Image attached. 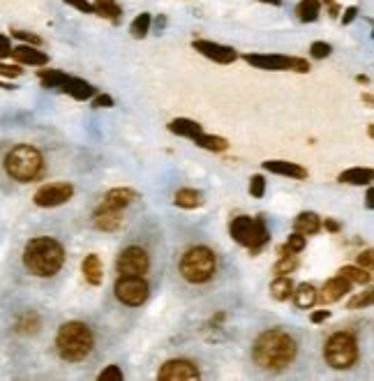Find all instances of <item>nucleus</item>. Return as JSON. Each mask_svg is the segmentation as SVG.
I'll list each match as a JSON object with an SVG mask.
<instances>
[{
	"instance_id": "obj_1",
	"label": "nucleus",
	"mask_w": 374,
	"mask_h": 381,
	"mask_svg": "<svg viewBox=\"0 0 374 381\" xmlns=\"http://www.w3.org/2000/svg\"><path fill=\"white\" fill-rule=\"evenodd\" d=\"M254 363L263 370H273V372H280L287 365L293 363L296 358V342L287 333V330H266L257 337L252 349Z\"/></svg>"
},
{
	"instance_id": "obj_2",
	"label": "nucleus",
	"mask_w": 374,
	"mask_h": 381,
	"mask_svg": "<svg viewBox=\"0 0 374 381\" xmlns=\"http://www.w3.org/2000/svg\"><path fill=\"white\" fill-rule=\"evenodd\" d=\"M24 263L26 268L37 278H51L65 263V250L54 238H33L24 250Z\"/></svg>"
},
{
	"instance_id": "obj_3",
	"label": "nucleus",
	"mask_w": 374,
	"mask_h": 381,
	"mask_svg": "<svg viewBox=\"0 0 374 381\" xmlns=\"http://www.w3.org/2000/svg\"><path fill=\"white\" fill-rule=\"evenodd\" d=\"M93 345H95L93 330L84 321H67V324L58 328L56 349L63 360H70V363L84 360L93 351Z\"/></svg>"
},
{
	"instance_id": "obj_4",
	"label": "nucleus",
	"mask_w": 374,
	"mask_h": 381,
	"mask_svg": "<svg viewBox=\"0 0 374 381\" xmlns=\"http://www.w3.org/2000/svg\"><path fill=\"white\" fill-rule=\"evenodd\" d=\"M44 169V158L42 153L33 146H16L7 153L5 158V171L19 183H31L35 181Z\"/></svg>"
},
{
	"instance_id": "obj_5",
	"label": "nucleus",
	"mask_w": 374,
	"mask_h": 381,
	"mask_svg": "<svg viewBox=\"0 0 374 381\" xmlns=\"http://www.w3.org/2000/svg\"><path fill=\"white\" fill-rule=\"evenodd\" d=\"M215 270H218V257L211 248H190L181 259V275L190 285H203V282L213 280Z\"/></svg>"
},
{
	"instance_id": "obj_6",
	"label": "nucleus",
	"mask_w": 374,
	"mask_h": 381,
	"mask_svg": "<svg viewBox=\"0 0 374 381\" xmlns=\"http://www.w3.org/2000/svg\"><path fill=\"white\" fill-rule=\"evenodd\" d=\"M229 233L238 245L250 248L252 252L261 250L271 238L263 218H250V215H238V218H233L229 224Z\"/></svg>"
},
{
	"instance_id": "obj_7",
	"label": "nucleus",
	"mask_w": 374,
	"mask_h": 381,
	"mask_svg": "<svg viewBox=\"0 0 374 381\" xmlns=\"http://www.w3.org/2000/svg\"><path fill=\"white\" fill-rule=\"evenodd\" d=\"M323 356H326V363L335 370H349L353 363L358 360V342L351 333H344L338 330L333 333L326 342V349H323Z\"/></svg>"
},
{
	"instance_id": "obj_8",
	"label": "nucleus",
	"mask_w": 374,
	"mask_h": 381,
	"mask_svg": "<svg viewBox=\"0 0 374 381\" xmlns=\"http://www.w3.org/2000/svg\"><path fill=\"white\" fill-rule=\"evenodd\" d=\"M252 67H259V70H271V72H310V63L305 58H296V56H263V54H248L245 56Z\"/></svg>"
},
{
	"instance_id": "obj_9",
	"label": "nucleus",
	"mask_w": 374,
	"mask_h": 381,
	"mask_svg": "<svg viewBox=\"0 0 374 381\" xmlns=\"http://www.w3.org/2000/svg\"><path fill=\"white\" fill-rule=\"evenodd\" d=\"M116 298L130 308H139L148 298V282L143 275H121L116 282Z\"/></svg>"
},
{
	"instance_id": "obj_10",
	"label": "nucleus",
	"mask_w": 374,
	"mask_h": 381,
	"mask_svg": "<svg viewBox=\"0 0 374 381\" xmlns=\"http://www.w3.org/2000/svg\"><path fill=\"white\" fill-rule=\"evenodd\" d=\"M116 268L121 275H143V273H148V268H151L148 252L143 248H136V245L125 248L116 261Z\"/></svg>"
},
{
	"instance_id": "obj_11",
	"label": "nucleus",
	"mask_w": 374,
	"mask_h": 381,
	"mask_svg": "<svg viewBox=\"0 0 374 381\" xmlns=\"http://www.w3.org/2000/svg\"><path fill=\"white\" fill-rule=\"evenodd\" d=\"M74 194V188L70 183H51L44 185L35 192V203L39 208H54V206H63L65 201H70Z\"/></svg>"
},
{
	"instance_id": "obj_12",
	"label": "nucleus",
	"mask_w": 374,
	"mask_h": 381,
	"mask_svg": "<svg viewBox=\"0 0 374 381\" xmlns=\"http://www.w3.org/2000/svg\"><path fill=\"white\" fill-rule=\"evenodd\" d=\"M157 379H162V381L199 379V370H196V365L192 363V360L173 358V360H166V363L160 367V372H157Z\"/></svg>"
},
{
	"instance_id": "obj_13",
	"label": "nucleus",
	"mask_w": 374,
	"mask_h": 381,
	"mask_svg": "<svg viewBox=\"0 0 374 381\" xmlns=\"http://www.w3.org/2000/svg\"><path fill=\"white\" fill-rule=\"evenodd\" d=\"M194 51H199L201 56L211 58L215 63H222V65H229L233 63L238 54H236L233 46H224V44H218V42H208V40H194L192 42Z\"/></svg>"
},
{
	"instance_id": "obj_14",
	"label": "nucleus",
	"mask_w": 374,
	"mask_h": 381,
	"mask_svg": "<svg viewBox=\"0 0 374 381\" xmlns=\"http://www.w3.org/2000/svg\"><path fill=\"white\" fill-rule=\"evenodd\" d=\"M93 224L100 231H116L121 229L123 224V210H113V208H106V206H97V210L93 213Z\"/></svg>"
},
{
	"instance_id": "obj_15",
	"label": "nucleus",
	"mask_w": 374,
	"mask_h": 381,
	"mask_svg": "<svg viewBox=\"0 0 374 381\" xmlns=\"http://www.w3.org/2000/svg\"><path fill=\"white\" fill-rule=\"evenodd\" d=\"M349 289H351V282L347 278H342V275H335V278H330L326 285H323L319 298H321L323 305H330V303H335L342 296H347Z\"/></svg>"
},
{
	"instance_id": "obj_16",
	"label": "nucleus",
	"mask_w": 374,
	"mask_h": 381,
	"mask_svg": "<svg viewBox=\"0 0 374 381\" xmlns=\"http://www.w3.org/2000/svg\"><path fill=\"white\" fill-rule=\"evenodd\" d=\"M134 199H139V194H136L134 190L130 188H113L104 194V199H102V206L106 208H113V210H123L127 208Z\"/></svg>"
},
{
	"instance_id": "obj_17",
	"label": "nucleus",
	"mask_w": 374,
	"mask_h": 381,
	"mask_svg": "<svg viewBox=\"0 0 374 381\" xmlns=\"http://www.w3.org/2000/svg\"><path fill=\"white\" fill-rule=\"evenodd\" d=\"M263 169H266V171H271V173L289 176V178H296V181L308 178V169H303L300 164L284 162V160H268V162H263Z\"/></svg>"
},
{
	"instance_id": "obj_18",
	"label": "nucleus",
	"mask_w": 374,
	"mask_h": 381,
	"mask_svg": "<svg viewBox=\"0 0 374 381\" xmlns=\"http://www.w3.org/2000/svg\"><path fill=\"white\" fill-rule=\"evenodd\" d=\"M63 93H67L70 97H74V100H91V97L95 95V88L84 81V79H74V76H67V81L63 83L61 88Z\"/></svg>"
},
{
	"instance_id": "obj_19",
	"label": "nucleus",
	"mask_w": 374,
	"mask_h": 381,
	"mask_svg": "<svg viewBox=\"0 0 374 381\" xmlns=\"http://www.w3.org/2000/svg\"><path fill=\"white\" fill-rule=\"evenodd\" d=\"M9 56H14L19 63H24V65H46V54L44 51H39V49L35 46H28V44H21V46H16L12 49V54Z\"/></svg>"
},
{
	"instance_id": "obj_20",
	"label": "nucleus",
	"mask_w": 374,
	"mask_h": 381,
	"mask_svg": "<svg viewBox=\"0 0 374 381\" xmlns=\"http://www.w3.org/2000/svg\"><path fill=\"white\" fill-rule=\"evenodd\" d=\"M81 273L88 285L97 287L102 282V261L97 254H86V259L81 261Z\"/></svg>"
},
{
	"instance_id": "obj_21",
	"label": "nucleus",
	"mask_w": 374,
	"mask_h": 381,
	"mask_svg": "<svg viewBox=\"0 0 374 381\" xmlns=\"http://www.w3.org/2000/svg\"><path fill=\"white\" fill-rule=\"evenodd\" d=\"M291 296H293V303H296L300 310H310L314 303L319 300L317 289H314V285H308V282H303V285H298L296 289H293Z\"/></svg>"
},
{
	"instance_id": "obj_22",
	"label": "nucleus",
	"mask_w": 374,
	"mask_h": 381,
	"mask_svg": "<svg viewBox=\"0 0 374 381\" xmlns=\"http://www.w3.org/2000/svg\"><path fill=\"white\" fill-rule=\"evenodd\" d=\"M293 229L303 236H312L321 229V218L317 213H300L296 220H293Z\"/></svg>"
},
{
	"instance_id": "obj_23",
	"label": "nucleus",
	"mask_w": 374,
	"mask_h": 381,
	"mask_svg": "<svg viewBox=\"0 0 374 381\" xmlns=\"http://www.w3.org/2000/svg\"><path fill=\"white\" fill-rule=\"evenodd\" d=\"M173 203H176V206H178V208L192 210V208H199V206H201V203H203V197H201V192H199V190L183 188V190L176 192Z\"/></svg>"
},
{
	"instance_id": "obj_24",
	"label": "nucleus",
	"mask_w": 374,
	"mask_h": 381,
	"mask_svg": "<svg viewBox=\"0 0 374 381\" xmlns=\"http://www.w3.org/2000/svg\"><path fill=\"white\" fill-rule=\"evenodd\" d=\"M192 141L196 146H201V148H206V151H213V153H224L226 148H229V141H226L224 136H215V134L199 132V134L192 136Z\"/></svg>"
},
{
	"instance_id": "obj_25",
	"label": "nucleus",
	"mask_w": 374,
	"mask_h": 381,
	"mask_svg": "<svg viewBox=\"0 0 374 381\" xmlns=\"http://www.w3.org/2000/svg\"><path fill=\"white\" fill-rule=\"evenodd\" d=\"M93 14L104 16V19H109V21L118 24L123 9H121V5L116 3V0H95V3H93Z\"/></svg>"
},
{
	"instance_id": "obj_26",
	"label": "nucleus",
	"mask_w": 374,
	"mask_h": 381,
	"mask_svg": "<svg viewBox=\"0 0 374 381\" xmlns=\"http://www.w3.org/2000/svg\"><path fill=\"white\" fill-rule=\"evenodd\" d=\"M374 178L372 169H363V167H353L340 173V183H349V185H370Z\"/></svg>"
},
{
	"instance_id": "obj_27",
	"label": "nucleus",
	"mask_w": 374,
	"mask_h": 381,
	"mask_svg": "<svg viewBox=\"0 0 374 381\" xmlns=\"http://www.w3.org/2000/svg\"><path fill=\"white\" fill-rule=\"evenodd\" d=\"M291 291H293V282L289 275H278L273 280V285H271V296L275 300H289L291 298Z\"/></svg>"
},
{
	"instance_id": "obj_28",
	"label": "nucleus",
	"mask_w": 374,
	"mask_h": 381,
	"mask_svg": "<svg viewBox=\"0 0 374 381\" xmlns=\"http://www.w3.org/2000/svg\"><path fill=\"white\" fill-rule=\"evenodd\" d=\"M169 130L173 134H178V136H187V139H192L194 134L203 132L201 125L196 123V121H190V118H176V121H171L169 123Z\"/></svg>"
},
{
	"instance_id": "obj_29",
	"label": "nucleus",
	"mask_w": 374,
	"mask_h": 381,
	"mask_svg": "<svg viewBox=\"0 0 374 381\" xmlns=\"http://www.w3.org/2000/svg\"><path fill=\"white\" fill-rule=\"evenodd\" d=\"M319 12H321V5L319 0H300V3L296 5V14L303 24H312L319 19Z\"/></svg>"
},
{
	"instance_id": "obj_30",
	"label": "nucleus",
	"mask_w": 374,
	"mask_h": 381,
	"mask_svg": "<svg viewBox=\"0 0 374 381\" xmlns=\"http://www.w3.org/2000/svg\"><path fill=\"white\" fill-rule=\"evenodd\" d=\"M340 275L347 278L349 282H356V285H368L372 280V273L368 268H360V266H344V268H340Z\"/></svg>"
},
{
	"instance_id": "obj_31",
	"label": "nucleus",
	"mask_w": 374,
	"mask_h": 381,
	"mask_svg": "<svg viewBox=\"0 0 374 381\" xmlns=\"http://www.w3.org/2000/svg\"><path fill=\"white\" fill-rule=\"evenodd\" d=\"M37 328H39V317L35 312H26V315L16 319V333L33 335V333H37Z\"/></svg>"
},
{
	"instance_id": "obj_32",
	"label": "nucleus",
	"mask_w": 374,
	"mask_h": 381,
	"mask_svg": "<svg viewBox=\"0 0 374 381\" xmlns=\"http://www.w3.org/2000/svg\"><path fill=\"white\" fill-rule=\"evenodd\" d=\"M39 81H42L44 88H63V83L67 81V74L61 70H42L39 72Z\"/></svg>"
},
{
	"instance_id": "obj_33",
	"label": "nucleus",
	"mask_w": 374,
	"mask_h": 381,
	"mask_svg": "<svg viewBox=\"0 0 374 381\" xmlns=\"http://www.w3.org/2000/svg\"><path fill=\"white\" fill-rule=\"evenodd\" d=\"M148 31H151V14H139L132 21V26H130V33H132V37H136V40H141V37H146L148 35Z\"/></svg>"
},
{
	"instance_id": "obj_34",
	"label": "nucleus",
	"mask_w": 374,
	"mask_h": 381,
	"mask_svg": "<svg viewBox=\"0 0 374 381\" xmlns=\"http://www.w3.org/2000/svg\"><path fill=\"white\" fill-rule=\"evenodd\" d=\"M298 268V261L293 254H287V257H280V261L273 266V273L275 275H289V273H293Z\"/></svg>"
},
{
	"instance_id": "obj_35",
	"label": "nucleus",
	"mask_w": 374,
	"mask_h": 381,
	"mask_svg": "<svg viewBox=\"0 0 374 381\" xmlns=\"http://www.w3.org/2000/svg\"><path fill=\"white\" fill-rule=\"evenodd\" d=\"M372 298H374L372 289L363 291V294L353 296V298L349 300V310H360V308H368V305H372Z\"/></svg>"
},
{
	"instance_id": "obj_36",
	"label": "nucleus",
	"mask_w": 374,
	"mask_h": 381,
	"mask_svg": "<svg viewBox=\"0 0 374 381\" xmlns=\"http://www.w3.org/2000/svg\"><path fill=\"white\" fill-rule=\"evenodd\" d=\"M284 245H287V250H289L291 254H298V252L305 250V236H303V233H298V231H293L291 236L287 238V243H284Z\"/></svg>"
},
{
	"instance_id": "obj_37",
	"label": "nucleus",
	"mask_w": 374,
	"mask_h": 381,
	"mask_svg": "<svg viewBox=\"0 0 374 381\" xmlns=\"http://www.w3.org/2000/svg\"><path fill=\"white\" fill-rule=\"evenodd\" d=\"M263 192H266V181H263V176H252V181H250V194L252 197H257L261 199L263 197Z\"/></svg>"
},
{
	"instance_id": "obj_38",
	"label": "nucleus",
	"mask_w": 374,
	"mask_h": 381,
	"mask_svg": "<svg viewBox=\"0 0 374 381\" xmlns=\"http://www.w3.org/2000/svg\"><path fill=\"white\" fill-rule=\"evenodd\" d=\"M330 44H326V42H312V46H310V54H312V58H328L330 56Z\"/></svg>"
},
{
	"instance_id": "obj_39",
	"label": "nucleus",
	"mask_w": 374,
	"mask_h": 381,
	"mask_svg": "<svg viewBox=\"0 0 374 381\" xmlns=\"http://www.w3.org/2000/svg\"><path fill=\"white\" fill-rule=\"evenodd\" d=\"M121 379H123V372L118 365H109L100 372V381H121Z\"/></svg>"
},
{
	"instance_id": "obj_40",
	"label": "nucleus",
	"mask_w": 374,
	"mask_h": 381,
	"mask_svg": "<svg viewBox=\"0 0 374 381\" xmlns=\"http://www.w3.org/2000/svg\"><path fill=\"white\" fill-rule=\"evenodd\" d=\"M12 35H14V37H19V40L28 42V44H33V46H39V44H42V40H39V37H37V35H33V33H26V31H12Z\"/></svg>"
},
{
	"instance_id": "obj_41",
	"label": "nucleus",
	"mask_w": 374,
	"mask_h": 381,
	"mask_svg": "<svg viewBox=\"0 0 374 381\" xmlns=\"http://www.w3.org/2000/svg\"><path fill=\"white\" fill-rule=\"evenodd\" d=\"M93 106L95 109H109V106H113V97L111 95H97L93 100Z\"/></svg>"
},
{
	"instance_id": "obj_42",
	"label": "nucleus",
	"mask_w": 374,
	"mask_h": 381,
	"mask_svg": "<svg viewBox=\"0 0 374 381\" xmlns=\"http://www.w3.org/2000/svg\"><path fill=\"white\" fill-rule=\"evenodd\" d=\"M21 67H16V65H3L0 63V76H9V79H12V76H21Z\"/></svg>"
},
{
	"instance_id": "obj_43",
	"label": "nucleus",
	"mask_w": 374,
	"mask_h": 381,
	"mask_svg": "<svg viewBox=\"0 0 374 381\" xmlns=\"http://www.w3.org/2000/svg\"><path fill=\"white\" fill-rule=\"evenodd\" d=\"M67 5H72L76 9H81L86 14H93V3H88V0H65Z\"/></svg>"
},
{
	"instance_id": "obj_44",
	"label": "nucleus",
	"mask_w": 374,
	"mask_h": 381,
	"mask_svg": "<svg viewBox=\"0 0 374 381\" xmlns=\"http://www.w3.org/2000/svg\"><path fill=\"white\" fill-rule=\"evenodd\" d=\"M372 261H374L372 250H365V252H360V254H358V266H360V268L372 270Z\"/></svg>"
},
{
	"instance_id": "obj_45",
	"label": "nucleus",
	"mask_w": 374,
	"mask_h": 381,
	"mask_svg": "<svg viewBox=\"0 0 374 381\" xmlns=\"http://www.w3.org/2000/svg\"><path fill=\"white\" fill-rule=\"evenodd\" d=\"M9 54H12V44L5 35H0V58H7Z\"/></svg>"
},
{
	"instance_id": "obj_46",
	"label": "nucleus",
	"mask_w": 374,
	"mask_h": 381,
	"mask_svg": "<svg viewBox=\"0 0 374 381\" xmlns=\"http://www.w3.org/2000/svg\"><path fill=\"white\" fill-rule=\"evenodd\" d=\"M330 317V310H319V312H312V324H321V321H326Z\"/></svg>"
},
{
	"instance_id": "obj_47",
	"label": "nucleus",
	"mask_w": 374,
	"mask_h": 381,
	"mask_svg": "<svg viewBox=\"0 0 374 381\" xmlns=\"http://www.w3.org/2000/svg\"><path fill=\"white\" fill-rule=\"evenodd\" d=\"M356 14H358V7H347V9H344L342 24H351L353 19H356Z\"/></svg>"
},
{
	"instance_id": "obj_48",
	"label": "nucleus",
	"mask_w": 374,
	"mask_h": 381,
	"mask_svg": "<svg viewBox=\"0 0 374 381\" xmlns=\"http://www.w3.org/2000/svg\"><path fill=\"white\" fill-rule=\"evenodd\" d=\"M323 227H326L328 231H333V233H338V231H340V222L328 220V218H326V222H323Z\"/></svg>"
},
{
	"instance_id": "obj_49",
	"label": "nucleus",
	"mask_w": 374,
	"mask_h": 381,
	"mask_svg": "<svg viewBox=\"0 0 374 381\" xmlns=\"http://www.w3.org/2000/svg\"><path fill=\"white\" fill-rule=\"evenodd\" d=\"M328 14H330L333 19H338V16H340V5H338V3L328 5Z\"/></svg>"
},
{
	"instance_id": "obj_50",
	"label": "nucleus",
	"mask_w": 374,
	"mask_h": 381,
	"mask_svg": "<svg viewBox=\"0 0 374 381\" xmlns=\"http://www.w3.org/2000/svg\"><path fill=\"white\" fill-rule=\"evenodd\" d=\"M363 102H365L368 106H372V104H374V100H372V95H370V93H365V95H363Z\"/></svg>"
},
{
	"instance_id": "obj_51",
	"label": "nucleus",
	"mask_w": 374,
	"mask_h": 381,
	"mask_svg": "<svg viewBox=\"0 0 374 381\" xmlns=\"http://www.w3.org/2000/svg\"><path fill=\"white\" fill-rule=\"evenodd\" d=\"M356 81H358V83H370L368 76H363V74H358V76H356Z\"/></svg>"
},
{
	"instance_id": "obj_52",
	"label": "nucleus",
	"mask_w": 374,
	"mask_h": 381,
	"mask_svg": "<svg viewBox=\"0 0 374 381\" xmlns=\"http://www.w3.org/2000/svg\"><path fill=\"white\" fill-rule=\"evenodd\" d=\"M365 199H368V201H365L368 208H372V206H374V203H372V190H368V197H365Z\"/></svg>"
},
{
	"instance_id": "obj_53",
	"label": "nucleus",
	"mask_w": 374,
	"mask_h": 381,
	"mask_svg": "<svg viewBox=\"0 0 374 381\" xmlns=\"http://www.w3.org/2000/svg\"><path fill=\"white\" fill-rule=\"evenodd\" d=\"M259 3H271V5H280L282 0H259Z\"/></svg>"
},
{
	"instance_id": "obj_54",
	"label": "nucleus",
	"mask_w": 374,
	"mask_h": 381,
	"mask_svg": "<svg viewBox=\"0 0 374 381\" xmlns=\"http://www.w3.org/2000/svg\"><path fill=\"white\" fill-rule=\"evenodd\" d=\"M323 3H326V5H333V3H338V0H323Z\"/></svg>"
}]
</instances>
